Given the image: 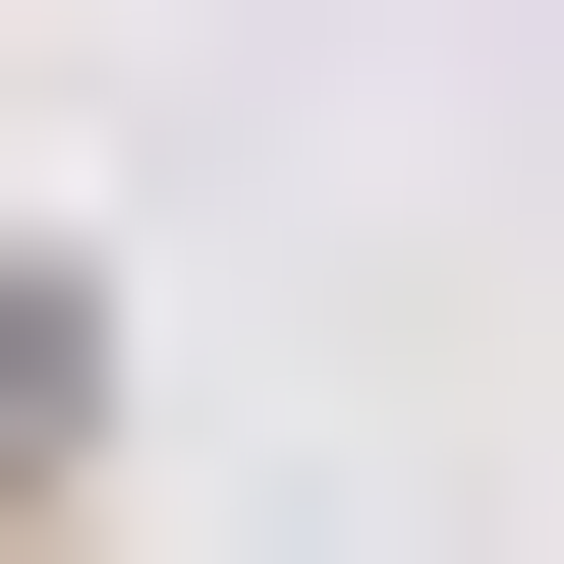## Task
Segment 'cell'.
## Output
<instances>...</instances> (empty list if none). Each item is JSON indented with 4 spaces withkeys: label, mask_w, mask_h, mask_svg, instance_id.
<instances>
[{
    "label": "cell",
    "mask_w": 564,
    "mask_h": 564,
    "mask_svg": "<svg viewBox=\"0 0 564 564\" xmlns=\"http://www.w3.org/2000/svg\"><path fill=\"white\" fill-rule=\"evenodd\" d=\"M57 452H113V282H0V508H57Z\"/></svg>",
    "instance_id": "1"
}]
</instances>
